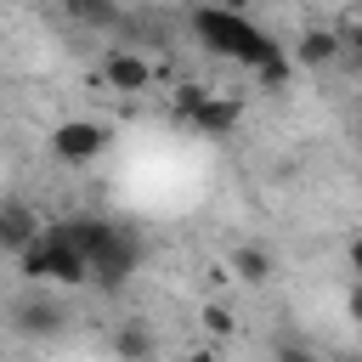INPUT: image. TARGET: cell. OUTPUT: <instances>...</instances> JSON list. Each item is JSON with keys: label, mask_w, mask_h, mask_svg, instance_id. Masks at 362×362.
Returning <instances> with one entry per match:
<instances>
[{"label": "cell", "mask_w": 362, "mask_h": 362, "mask_svg": "<svg viewBox=\"0 0 362 362\" xmlns=\"http://www.w3.org/2000/svg\"><path fill=\"white\" fill-rule=\"evenodd\" d=\"M181 362H215V356H209V351H187Z\"/></svg>", "instance_id": "20"}, {"label": "cell", "mask_w": 362, "mask_h": 362, "mask_svg": "<svg viewBox=\"0 0 362 362\" xmlns=\"http://www.w3.org/2000/svg\"><path fill=\"white\" fill-rule=\"evenodd\" d=\"M204 96H209V85H198V79H181V85H175V119H192Z\"/></svg>", "instance_id": "14"}, {"label": "cell", "mask_w": 362, "mask_h": 362, "mask_svg": "<svg viewBox=\"0 0 362 362\" xmlns=\"http://www.w3.org/2000/svg\"><path fill=\"white\" fill-rule=\"evenodd\" d=\"M238 119H243V102H238V96H226V90H209L187 124H192L198 136H209V141H215V136H232V130H238Z\"/></svg>", "instance_id": "6"}, {"label": "cell", "mask_w": 362, "mask_h": 362, "mask_svg": "<svg viewBox=\"0 0 362 362\" xmlns=\"http://www.w3.org/2000/svg\"><path fill=\"white\" fill-rule=\"evenodd\" d=\"M277 362H317L305 345H277Z\"/></svg>", "instance_id": "17"}, {"label": "cell", "mask_w": 362, "mask_h": 362, "mask_svg": "<svg viewBox=\"0 0 362 362\" xmlns=\"http://www.w3.org/2000/svg\"><path fill=\"white\" fill-rule=\"evenodd\" d=\"M102 147H107V130H102L96 119H62V124L51 130V153H57L62 164H90Z\"/></svg>", "instance_id": "4"}, {"label": "cell", "mask_w": 362, "mask_h": 362, "mask_svg": "<svg viewBox=\"0 0 362 362\" xmlns=\"http://www.w3.org/2000/svg\"><path fill=\"white\" fill-rule=\"evenodd\" d=\"M345 62H356L362 68V17L351 23V34H345Z\"/></svg>", "instance_id": "16"}, {"label": "cell", "mask_w": 362, "mask_h": 362, "mask_svg": "<svg viewBox=\"0 0 362 362\" xmlns=\"http://www.w3.org/2000/svg\"><path fill=\"white\" fill-rule=\"evenodd\" d=\"M356 141H362V113H356Z\"/></svg>", "instance_id": "22"}, {"label": "cell", "mask_w": 362, "mask_h": 362, "mask_svg": "<svg viewBox=\"0 0 362 362\" xmlns=\"http://www.w3.org/2000/svg\"><path fill=\"white\" fill-rule=\"evenodd\" d=\"M62 317H68V311H62L57 300H45V294H23V300H17V311H11V328L40 339V334H57V328H62Z\"/></svg>", "instance_id": "10"}, {"label": "cell", "mask_w": 362, "mask_h": 362, "mask_svg": "<svg viewBox=\"0 0 362 362\" xmlns=\"http://www.w3.org/2000/svg\"><path fill=\"white\" fill-rule=\"evenodd\" d=\"M238 283H249V288H260V283H272V272H277V260L260 249V243H243L238 255H232V266H226Z\"/></svg>", "instance_id": "11"}, {"label": "cell", "mask_w": 362, "mask_h": 362, "mask_svg": "<svg viewBox=\"0 0 362 362\" xmlns=\"http://www.w3.org/2000/svg\"><path fill=\"white\" fill-rule=\"evenodd\" d=\"M45 226H51V221H40L23 198H6V204H0V243H6L11 255H23V249H28Z\"/></svg>", "instance_id": "7"}, {"label": "cell", "mask_w": 362, "mask_h": 362, "mask_svg": "<svg viewBox=\"0 0 362 362\" xmlns=\"http://www.w3.org/2000/svg\"><path fill=\"white\" fill-rule=\"evenodd\" d=\"M113 351H119L124 362H147V356H153V334L136 328V322H124V328L113 334Z\"/></svg>", "instance_id": "13"}, {"label": "cell", "mask_w": 362, "mask_h": 362, "mask_svg": "<svg viewBox=\"0 0 362 362\" xmlns=\"http://www.w3.org/2000/svg\"><path fill=\"white\" fill-rule=\"evenodd\" d=\"M17 277H23V283H40V288H79V283H90V255L74 249L62 232L45 226V232L17 255Z\"/></svg>", "instance_id": "2"}, {"label": "cell", "mask_w": 362, "mask_h": 362, "mask_svg": "<svg viewBox=\"0 0 362 362\" xmlns=\"http://www.w3.org/2000/svg\"><path fill=\"white\" fill-rule=\"evenodd\" d=\"M351 272H356V283H362V238L351 243Z\"/></svg>", "instance_id": "18"}, {"label": "cell", "mask_w": 362, "mask_h": 362, "mask_svg": "<svg viewBox=\"0 0 362 362\" xmlns=\"http://www.w3.org/2000/svg\"><path fill=\"white\" fill-rule=\"evenodd\" d=\"M136 266H141V238L130 226H113V238L90 255V288L96 294H124Z\"/></svg>", "instance_id": "3"}, {"label": "cell", "mask_w": 362, "mask_h": 362, "mask_svg": "<svg viewBox=\"0 0 362 362\" xmlns=\"http://www.w3.org/2000/svg\"><path fill=\"white\" fill-rule=\"evenodd\" d=\"M351 322H356V328H362V288H356V294H351Z\"/></svg>", "instance_id": "19"}, {"label": "cell", "mask_w": 362, "mask_h": 362, "mask_svg": "<svg viewBox=\"0 0 362 362\" xmlns=\"http://www.w3.org/2000/svg\"><path fill=\"white\" fill-rule=\"evenodd\" d=\"M192 40H198L209 57L243 62L249 74H260L266 62H277V57H283V45H277L272 34H260V28L249 23V11H232V6H221V0L192 11Z\"/></svg>", "instance_id": "1"}, {"label": "cell", "mask_w": 362, "mask_h": 362, "mask_svg": "<svg viewBox=\"0 0 362 362\" xmlns=\"http://www.w3.org/2000/svg\"><path fill=\"white\" fill-rule=\"evenodd\" d=\"M96 74H102V85H107V90H119V96H141V90L153 85V62H147L141 51H124V45H119V51H107Z\"/></svg>", "instance_id": "5"}, {"label": "cell", "mask_w": 362, "mask_h": 362, "mask_svg": "<svg viewBox=\"0 0 362 362\" xmlns=\"http://www.w3.org/2000/svg\"><path fill=\"white\" fill-rule=\"evenodd\" d=\"M198 317H204V334H215V339H226V334L238 328V322H232V311H226L221 300H209V305H204Z\"/></svg>", "instance_id": "15"}, {"label": "cell", "mask_w": 362, "mask_h": 362, "mask_svg": "<svg viewBox=\"0 0 362 362\" xmlns=\"http://www.w3.org/2000/svg\"><path fill=\"white\" fill-rule=\"evenodd\" d=\"M294 62H300V68H334V62H345V34H334V28H305V34L294 40Z\"/></svg>", "instance_id": "9"}, {"label": "cell", "mask_w": 362, "mask_h": 362, "mask_svg": "<svg viewBox=\"0 0 362 362\" xmlns=\"http://www.w3.org/2000/svg\"><path fill=\"white\" fill-rule=\"evenodd\" d=\"M68 17L85 23V28H119V23H124L119 0H68Z\"/></svg>", "instance_id": "12"}, {"label": "cell", "mask_w": 362, "mask_h": 362, "mask_svg": "<svg viewBox=\"0 0 362 362\" xmlns=\"http://www.w3.org/2000/svg\"><path fill=\"white\" fill-rule=\"evenodd\" d=\"M221 6H232V11H249V6H255V0H221Z\"/></svg>", "instance_id": "21"}, {"label": "cell", "mask_w": 362, "mask_h": 362, "mask_svg": "<svg viewBox=\"0 0 362 362\" xmlns=\"http://www.w3.org/2000/svg\"><path fill=\"white\" fill-rule=\"evenodd\" d=\"M113 226L119 221H107V215H90V209H79V215H62V221H51V232H62L74 249H85V255H96L107 238H113Z\"/></svg>", "instance_id": "8"}]
</instances>
